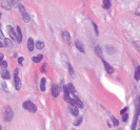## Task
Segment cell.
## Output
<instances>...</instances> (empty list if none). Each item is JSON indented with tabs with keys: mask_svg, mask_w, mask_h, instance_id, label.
Listing matches in <instances>:
<instances>
[{
	"mask_svg": "<svg viewBox=\"0 0 140 130\" xmlns=\"http://www.w3.org/2000/svg\"><path fill=\"white\" fill-rule=\"evenodd\" d=\"M137 15H138V16H140V12H139V13H137Z\"/></svg>",
	"mask_w": 140,
	"mask_h": 130,
	"instance_id": "cell-42",
	"label": "cell"
},
{
	"mask_svg": "<svg viewBox=\"0 0 140 130\" xmlns=\"http://www.w3.org/2000/svg\"><path fill=\"white\" fill-rule=\"evenodd\" d=\"M59 92H60V88H59L58 85H53V86H52V94H53L54 98H57L59 96Z\"/></svg>",
	"mask_w": 140,
	"mask_h": 130,
	"instance_id": "cell-3",
	"label": "cell"
},
{
	"mask_svg": "<svg viewBox=\"0 0 140 130\" xmlns=\"http://www.w3.org/2000/svg\"><path fill=\"white\" fill-rule=\"evenodd\" d=\"M3 60V54H0V62Z\"/></svg>",
	"mask_w": 140,
	"mask_h": 130,
	"instance_id": "cell-39",
	"label": "cell"
},
{
	"mask_svg": "<svg viewBox=\"0 0 140 130\" xmlns=\"http://www.w3.org/2000/svg\"><path fill=\"white\" fill-rule=\"evenodd\" d=\"M137 70H138V72H139V75H140V66H138V67H137Z\"/></svg>",
	"mask_w": 140,
	"mask_h": 130,
	"instance_id": "cell-40",
	"label": "cell"
},
{
	"mask_svg": "<svg viewBox=\"0 0 140 130\" xmlns=\"http://www.w3.org/2000/svg\"><path fill=\"white\" fill-rule=\"evenodd\" d=\"M18 63H19L20 65H22V64H23V58H22V57L18 58Z\"/></svg>",
	"mask_w": 140,
	"mask_h": 130,
	"instance_id": "cell-33",
	"label": "cell"
},
{
	"mask_svg": "<svg viewBox=\"0 0 140 130\" xmlns=\"http://www.w3.org/2000/svg\"><path fill=\"white\" fill-rule=\"evenodd\" d=\"M0 25H1V24H0Z\"/></svg>",
	"mask_w": 140,
	"mask_h": 130,
	"instance_id": "cell-46",
	"label": "cell"
},
{
	"mask_svg": "<svg viewBox=\"0 0 140 130\" xmlns=\"http://www.w3.org/2000/svg\"><path fill=\"white\" fill-rule=\"evenodd\" d=\"M106 50H107V51H110L111 54H114V48L113 47H108V46H106Z\"/></svg>",
	"mask_w": 140,
	"mask_h": 130,
	"instance_id": "cell-31",
	"label": "cell"
},
{
	"mask_svg": "<svg viewBox=\"0 0 140 130\" xmlns=\"http://www.w3.org/2000/svg\"><path fill=\"white\" fill-rule=\"evenodd\" d=\"M1 16H2V14H1V13H0V17H1Z\"/></svg>",
	"mask_w": 140,
	"mask_h": 130,
	"instance_id": "cell-43",
	"label": "cell"
},
{
	"mask_svg": "<svg viewBox=\"0 0 140 130\" xmlns=\"http://www.w3.org/2000/svg\"><path fill=\"white\" fill-rule=\"evenodd\" d=\"M81 122H82V118L79 117L78 119H77V121L74 123V125H75V126H79L80 124H81Z\"/></svg>",
	"mask_w": 140,
	"mask_h": 130,
	"instance_id": "cell-24",
	"label": "cell"
},
{
	"mask_svg": "<svg viewBox=\"0 0 140 130\" xmlns=\"http://www.w3.org/2000/svg\"><path fill=\"white\" fill-rule=\"evenodd\" d=\"M0 73H1V76H2V78L3 79H10V72L6 70V68H2L1 69V71H0Z\"/></svg>",
	"mask_w": 140,
	"mask_h": 130,
	"instance_id": "cell-10",
	"label": "cell"
},
{
	"mask_svg": "<svg viewBox=\"0 0 140 130\" xmlns=\"http://www.w3.org/2000/svg\"><path fill=\"white\" fill-rule=\"evenodd\" d=\"M137 120H138V115L136 114L135 118H134V120H133V123H132V129H133V130H134L135 127H136V123H137Z\"/></svg>",
	"mask_w": 140,
	"mask_h": 130,
	"instance_id": "cell-19",
	"label": "cell"
},
{
	"mask_svg": "<svg viewBox=\"0 0 140 130\" xmlns=\"http://www.w3.org/2000/svg\"><path fill=\"white\" fill-rule=\"evenodd\" d=\"M41 71H42V72H45V64L42 66V67H41Z\"/></svg>",
	"mask_w": 140,
	"mask_h": 130,
	"instance_id": "cell-38",
	"label": "cell"
},
{
	"mask_svg": "<svg viewBox=\"0 0 140 130\" xmlns=\"http://www.w3.org/2000/svg\"><path fill=\"white\" fill-rule=\"evenodd\" d=\"M33 61L35 62V63H39L40 61H39V59H38L37 57H33Z\"/></svg>",
	"mask_w": 140,
	"mask_h": 130,
	"instance_id": "cell-34",
	"label": "cell"
},
{
	"mask_svg": "<svg viewBox=\"0 0 140 130\" xmlns=\"http://www.w3.org/2000/svg\"><path fill=\"white\" fill-rule=\"evenodd\" d=\"M0 130H1V125H0Z\"/></svg>",
	"mask_w": 140,
	"mask_h": 130,
	"instance_id": "cell-44",
	"label": "cell"
},
{
	"mask_svg": "<svg viewBox=\"0 0 140 130\" xmlns=\"http://www.w3.org/2000/svg\"><path fill=\"white\" fill-rule=\"evenodd\" d=\"M135 79L136 80H139L140 79V75H139V72H138V70H136V71H135Z\"/></svg>",
	"mask_w": 140,
	"mask_h": 130,
	"instance_id": "cell-29",
	"label": "cell"
},
{
	"mask_svg": "<svg viewBox=\"0 0 140 130\" xmlns=\"http://www.w3.org/2000/svg\"><path fill=\"white\" fill-rule=\"evenodd\" d=\"M93 25H94V30H95V33H96V35L98 36V27H97V24H95V23H93Z\"/></svg>",
	"mask_w": 140,
	"mask_h": 130,
	"instance_id": "cell-32",
	"label": "cell"
},
{
	"mask_svg": "<svg viewBox=\"0 0 140 130\" xmlns=\"http://www.w3.org/2000/svg\"><path fill=\"white\" fill-rule=\"evenodd\" d=\"M4 42L5 43L3 44V45H5V46H12V42L10 39H8V38H4Z\"/></svg>",
	"mask_w": 140,
	"mask_h": 130,
	"instance_id": "cell-22",
	"label": "cell"
},
{
	"mask_svg": "<svg viewBox=\"0 0 140 130\" xmlns=\"http://www.w3.org/2000/svg\"><path fill=\"white\" fill-rule=\"evenodd\" d=\"M14 81H15V87H16V89H20L21 88V82H20V79L18 78V76L15 75L14 76Z\"/></svg>",
	"mask_w": 140,
	"mask_h": 130,
	"instance_id": "cell-7",
	"label": "cell"
},
{
	"mask_svg": "<svg viewBox=\"0 0 140 130\" xmlns=\"http://www.w3.org/2000/svg\"><path fill=\"white\" fill-rule=\"evenodd\" d=\"M68 67H69V71H70V73H71V76L75 77V71H74V69H73V66L70 64V63H68Z\"/></svg>",
	"mask_w": 140,
	"mask_h": 130,
	"instance_id": "cell-18",
	"label": "cell"
},
{
	"mask_svg": "<svg viewBox=\"0 0 140 130\" xmlns=\"http://www.w3.org/2000/svg\"><path fill=\"white\" fill-rule=\"evenodd\" d=\"M11 3H12L13 5H15V6L19 4V3H18V0H11Z\"/></svg>",
	"mask_w": 140,
	"mask_h": 130,
	"instance_id": "cell-30",
	"label": "cell"
},
{
	"mask_svg": "<svg viewBox=\"0 0 140 130\" xmlns=\"http://www.w3.org/2000/svg\"><path fill=\"white\" fill-rule=\"evenodd\" d=\"M0 66H1L2 68H8V62L4 61V60H2L1 62H0Z\"/></svg>",
	"mask_w": 140,
	"mask_h": 130,
	"instance_id": "cell-23",
	"label": "cell"
},
{
	"mask_svg": "<svg viewBox=\"0 0 140 130\" xmlns=\"http://www.w3.org/2000/svg\"><path fill=\"white\" fill-rule=\"evenodd\" d=\"M45 82H47V80H45L44 78L41 79V81H40V89H41V91L45 90Z\"/></svg>",
	"mask_w": 140,
	"mask_h": 130,
	"instance_id": "cell-15",
	"label": "cell"
},
{
	"mask_svg": "<svg viewBox=\"0 0 140 130\" xmlns=\"http://www.w3.org/2000/svg\"><path fill=\"white\" fill-rule=\"evenodd\" d=\"M103 8L105 10L111 8V0H103Z\"/></svg>",
	"mask_w": 140,
	"mask_h": 130,
	"instance_id": "cell-16",
	"label": "cell"
},
{
	"mask_svg": "<svg viewBox=\"0 0 140 130\" xmlns=\"http://www.w3.org/2000/svg\"><path fill=\"white\" fill-rule=\"evenodd\" d=\"M127 110H128V107H125V108H123V109H122V110L120 111V113H121V114H123L124 112H127Z\"/></svg>",
	"mask_w": 140,
	"mask_h": 130,
	"instance_id": "cell-35",
	"label": "cell"
},
{
	"mask_svg": "<svg viewBox=\"0 0 140 130\" xmlns=\"http://www.w3.org/2000/svg\"><path fill=\"white\" fill-rule=\"evenodd\" d=\"M63 90H64V96H70V91H69V89H68V87L64 86V87H63Z\"/></svg>",
	"mask_w": 140,
	"mask_h": 130,
	"instance_id": "cell-26",
	"label": "cell"
},
{
	"mask_svg": "<svg viewBox=\"0 0 140 130\" xmlns=\"http://www.w3.org/2000/svg\"><path fill=\"white\" fill-rule=\"evenodd\" d=\"M37 58L39 59V61H41V60L43 59V56H42V55H38V56H37Z\"/></svg>",
	"mask_w": 140,
	"mask_h": 130,
	"instance_id": "cell-36",
	"label": "cell"
},
{
	"mask_svg": "<svg viewBox=\"0 0 140 130\" xmlns=\"http://www.w3.org/2000/svg\"><path fill=\"white\" fill-rule=\"evenodd\" d=\"M62 36H63V39L65 42H68V43L70 44L71 43V36H70V34H69V31H66L64 30L63 33H62Z\"/></svg>",
	"mask_w": 140,
	"mask_h": 130,
	"instance_id": "cell-9",
	"label": "cell"
},
{
	"mask_svg": "<svg viewBox=\"0 0 140 130\" xmlns=\"http://www.w3.org/2000/svg\"><path fill=\"white\" fill-rule=\"evenodd\" d=\"M75 46L77 47V50H78L79 51H81V52H84V47H83V45L80 43L79 41H76L75 42Z\"/></svg>",
	"mask_w": 140,
	"mask_h": 130,
	"instance_id": "cell-14",
	"label": "cell"
},
{
	"mask_svg": "<svg viewBox=\"0 0 140 130\" xmlns=\"http://www.w3.org/2000/svg\"><path fill=\"white\" fill-rule=\"evenodd\" d=\"M0 39H4V36H3V34H2L1 30H0Z\"/></svg>",
	"mask_w": 140,
	"mask_h": 130,
	"instance_id": "cell-37",
	"label": "cell"
},
{
	"mask_svg": "<svg viewBox=\"0 0 140 130\" xmlns=\"http://www.w3.org/2000/svg\"><path fill=\"white\" fill-rule=\"evenodd\" d=\"M17 34H16V41L18 42V43H21L22 41V33H21V30H20L19 26H17Z\"/></svg>",
	"mask_w": 140,
	"mask_h": 130,
	"instance_id": "cell-5",
	"label": "cell"
},
{
	"mask_svg": "<svg viewBox=\"0 0 140 130\" xmlns=\"http://www.w3.org/2000/svg\"><path fill=\"white\" fill-rule=\"evenodd\" d=\"M68 89H69L70 92H72V93H75V92H76V90H75V88H74V86H73L72 84H69V85H68Z\"/></svg>",
	"mask_w": 140,
	"mask_h": 130,
	"instance_id": "cell-20",
	"label": "cell"
},
{
	"mask_svg": "<svg viewBox=\"0 0 140 130\" xmlns=\"http://www.w3.org/2000/svg\"><path fill=\"white\" fill-rule=\"evenodd\" d=\"M13 118H14V113H13L12 108L8 106L5 108V112H4V120L6 122H11L13 120Z\"/></svg>",
	"mask_w": 140,
	"mask_h": 130,
	"instance_id": "cell-2",
	"label": "cell"
},
{
	"mask_svg": "<svg viewBox=\"0 0 140 130\" xmlns=\"http://www.w3.org/2000/svg\"><path fill=\"white\" fill-rule=\"evenodd\" d=\"M102 62H103V65H104V68H105V70H106V72H108L110 75H112V73L114 72V69H113V67L108 64V63L105 61V60H103L102 59Z\"/></svg>",
	"mask_w": 140,
	"mask_h": 130,
	"instance_id": "cell-4",
	"label": "cell"
},
{
	"mask_svg": "<svg viewBox=\"0 0 140 130\" xmlns=\"http://www.w3.org/2000/svg\"><path fill=\"white\" fill-rule=\"evenodd\" d=\"M2 46H3V43H2L1 41H0V47H2Z\"/></svg>",
	"mask_w": 140,
	"mask_h": 130,
	"instance_id": "cell-41",
	"label": "cell"
},
{
	"mask_svg": "<svg viewBox=\"0 0 140 130\" xmlns=\"http://www.w3.org/2000/svg\"><path fill=\"white\" fill-rule=\"evenodd\" d=\"M27 48H29L30 51H33V50H34V41L32 38H30V39L27 40Z\"/></svg>",
	"mask_w": 140,
	"mask_h": 130,
	"instance_id": "cell-11",
	"label": "cell"
},
{
	"mask_svg": "<svg viewBox=\"0 0 140 130\" xmlns=\"http://www.w3.org/2000/svg\"><path fill=\"white\" fill-rule=\"evenodd\" d=\"M95 54H96L99 58L102 59V50H101V47L99 46V45H97V46L95 47Z\"/></svg>",
	"mask_w": 140,
	"mask_h": 130,
	"instance_id": "cell-13",
	"label": "cell"
},
{
	"mask_svg": "<svg viewBox=\"0 0 140 130\" xmlns=\"http://www.w3.org/2000/svg\"><path fill=\"white\" fill-rule=\"evenodd\" d=\"M18 6H19V10H20V12H21V14L25 13V10H24V6H23V5H21V4H18Z\"/></svg>",
	"mask_w": 140,
	"mask_h": 130,
	"instance_id": "cell-27",
	"label": "cell"
},
{
	"mask_svg": "<svg viewBox=\"0 0 140 130\" xmlns=\"http://www.w3.org/2000/svg\"><path fill=\"white\" fill-rule=\"evenodd\" d=\"M128 114H122V121H123V122H127L128 121Z\"/></svg>",
	"mask_w": 140,
	"mask_h": 130,
	"instance_id": "cell-28",
	"label": "cell"
},
{
	"mask_svg": "<svg viewBox=\"0 0 140 130\" xmlns=\"http://www.w3.org/2000/svg\"><path fill=\"white\" fill-rule=\"evenodd\" d=\"M70 111H71V113H72L73 115H75V117H77V115L79 114L78 108H77V106H74V105H72V106L70 107Z\"/></svg>",
	"mask_w": 140,
	"mask_h": 130,
	"instance_id": "cell-8",
	"label": "cell"
},
{
	"mask_svg": "<svg viewBox=\"0 0 140 130\" xmlns=\"http://www.w3.org/2000/svg\"><path fill=\"white\" fill-rule=\"evenodd\" d=\"M135 107H136V114L140 115V97L138 96L135 101Z\"/></svg>",
	"mask_w": 140,
	"mask_h": 130,
	"instance_id": "cell-6",
	"label": "cell"
},
{
	"mask_svg": "<svg viewBox=\"0 0 140 130\" xmlns=\"http://www.w3.org/2000/svg\"><path fill=\"white\" fill-rule=\"evenodd\" d=\"M22 107L24 108V109L29 110V111H31V112H36V110H37V106H36L35 104H33L31 101L24 102V103L22 104Z\"/></svg>",
	"mask_w": 140,
	"mask_h": 130,
	"instance_id": "cell-1",
	"label": "cell"
},
{
	"mask_svg": "<svg viewBox=\"0 0 140 130\" xmlns=\"http://www.w3.org/2000/svg\"><path fill=\"white\" fill-rule=\"evenodd\" d=\"M111 119H112V121H113V123H114L115 126H118V125H119V122L116 120V118H115V117H111Z\"/></svg>",
	"mask_w": 140,
	"mask_h": 130,
	"instance_id": "cell-25",
	"label": "cell"
},
{
	"mask_svg": "<svg viewBox=\"0 0 140 130\" xmlns=\"http://www.w3.org/2000/svg\"><path fill=\"white\" fill-rule=\"evenodd\" d=\"M73 130H75V129H73Z\"/></svg>",
	"mask_w": 140,
	"mask_h": 130,
	"instance_id": "cell-45",
	"label": "cell"
},
{
	"mask_svg": "<svg viewBox=\"0 0 140 130\" xmlns=\"http://www.w3.org/2000/svg\"><path fill=\"white\" fill-rule=\"evenodd\" d=\"M36 46H37L38 50H42V48L44 47V43H43V42H41V41H39V42H37Z\"/></svg>",
	"mask_w": 140,
	"mask_h": 130,
	"instance_id": "cell-21",
	"label": "cell"
},
{
	"mask_svg": "<svg viewBox=\"0 0 140 130\" xmlns=\"http://www.w3.org/2000/svg\"><path fill=\"white\" fill-rule=\"evenodd\" d=\"M139 130H140V129H139Z\"/></svg>",
	"mask_w": 140,
	"mask_h": 130,
	"instance_id": "cell-47",
	"label": "cell"
},
{
	"mask_svg": "<svg viewBox=\"0 0 140 130\" xmlns=\"http://www.w3.org/2000/svg\"><path fill=\"white\" fill-rule=\"evenodd\" d=\"M22 19H23V21H24V22H29V21L31 20L30 16H29V14H27L26 12L22 14Z\"/></svg>",
	"mask_w": 140,
	"mask_h": 130,
	"instance_id": "cell-17",
	"label": "cell"
},
{
	"mask_svg": "<svg viewBox=\"0 0 140 130\" xmlns=\"http://www.w3.org/2000/svg\"><path fill=\"white\" fill-rule=\"evenodd\" d=\"M8 30H9V33H10V36H11V38L13 40H16V35H15V31H14L13 27L11 25L8 26Z\"/></svg>",
	"mask_w": 140,
	"mask_h": 130,
	"instance_id": "cell-12",
	"label": "cell"
}]
</instances>
